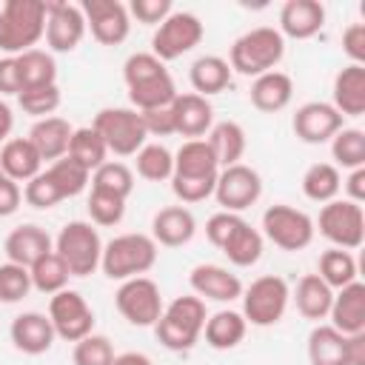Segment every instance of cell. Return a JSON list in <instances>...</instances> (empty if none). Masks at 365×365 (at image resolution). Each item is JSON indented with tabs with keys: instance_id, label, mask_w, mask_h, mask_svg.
<instances>
[{
	"instance_id": "cell-28",
	"label": "cell",
	"mask_w": 365,
	"mask_h": 365,
	"mask_svg": "<svg viewBox=\"0 0 365 365\" xmlns=\"http://www.w3.org/2000/svg\"><path fill=\"white\" fill-rule=\"evenodd\" d=\"M71 131H74V128L68 125V120H63V117H43V120H37V123L31 125L29 140H31V145L37 148V154H40L43 163H46V160L54 163V160L66 157Z\"/></svg>"
},
{
	"instance_id": "cell-53",
	"label": "cell",
	"mask_w": 365,
	"mask_h": 365,
	"mask_svg": "<svg viewBox=\"0 0 365 365\" xmlns=\"http://www.w3.org/2000/svg\"><path fill=\"white\" fill-rule=\"evenodd\" d=\"M342 51L354 66H365V23H351L342 31Z\"/></svg>"
},
{
	"instance_id": "cell-27",
	"label": "cell",
	"mask_w": 365,
	"mask_h": 365,
	"mask_svg": "<svg viewBox=\"0 0 365 365\" xmlns=\"http://www.w3.org/2000/svg\"><path fill=\"white\" fill-rule=\"evenodd\" d=\"M342 117H362L365 114V66L348 63L334 77V103Z\"/></svg>"
},
{
	"instance_id": "cell-58",
	"label": "cell",
	"mask_w": 365,
	"mask_h": 365,
	"mask_svg": "<svg viewBox=\"0 0 365 365\" xmlns=\"http://www.w3.org/2000/svg\"><path fill=\"white\" fill-rule=\"evenodd\" d=\"M348 365H365V331L348 336Z\"/></svg>"
},
{
	"instance_id": "cell-7",
	"label": "cell",
	"mask_w": 365,
	"mask_h": 365,
	"mask_svg": "<svg viewBox=\"0 0 365 365\" xmlns=\"http://www.w3.org/2000/svg\"><path fill=\"white\" fill-rule=\"evenodd\" d=\"M91 128L103 137L108 154H117V157H134L145 145V137H148L145 128H143L140 111L125 108V106L100 108L94 114Z\"/></svg>"
},
{
	"instance_id": "cell-18",
	"label": "cell",
	"mask_w": 365,
	"mask_h": 365,
	"mask_svg": "<svg viewBox=\"0 0 365 365\" xmlns=\"http://www.w3.org/2000/svg\"><path fill=\"white\" fill-rule=\"evenodd\" d=\"M188 285L200 299H214V302H234L242 297V282L237 274H231L222 265L214 262H200L188 274Z\"/></svg>"
},
{
	"instance_id": "cell-1",
	"label": "cell",
	"mask_w": 365,
	"mask_h": 365,
	"mask_svg": "<svg viewBox=\"0 0 365 365\" xmlns=\"http://www.w3.org/2000/svg\"><path fill=\"white\" fill-rule=\"evenodd\" d=\"M123 80L128 88V100L134 111L168 108L180 94L165 63H160L151 51H137L123 63Z\"/></svg>"
},
{
	"instance_id": "cell-20",
	"label": "cell",
	"mask_w": 365,
	"mask_h": 365,
	"mask_svg": "<svg viewBox=\"0 0 365 365\" xmlns=\"http://www.w3.org/2000/svg\"><path fill=\"white\" fill-rule=\"evenodd\" d=\"M9 336L14 342L17 351L29 354V356H40L46 354L51 345H54V328H51V319L48 314H40V311H26V314H17L11 319V328H9Z\"/></svg>"
},
{
	"instance_id": "cell-31",
	"label": "cell",
	"mask_w": 365,
	"mask_h": 365,
	"mask_svg": "<svg viewBox=\"0 0 365 365\" xmlns=\"http://www.w3.org/2000/svg\"><path fill=\"white\" fill-rule=\"evenodd\" d=\"M311 365H348V336L334 325H317L308 334Z\"/></svg>"
},
{
	"instance_id": "cell-14",
	"label": "cell",
	"mask_w": 365,
	"mask_h": 365,
	"mask_svg": "<svg viewBox=\"0 0 365 365\" xmlns=\"http://www.w3.org/2000/svg\"><path fill=\"white\" fill-rule=\"evenodd\" d=\"M262 194V177L257 168L237 163L228 168H220L217 174V185H214V197L222 205V211H245L248 205H254Z\"/></svg>"
},
{
	"instance_id": "cell-29",
	"label": "cell",
	"mask_w": 365,
	"mask_h": 365,
	"mask_svg": "<svg viewBox=\"0 0 365 365\" xmlns=\"http://www.w3.org/2000/svg\"><path fill=\"white\" fill-rule=\"evenodd\" d=\"M231 74L234 71H231L228 60H222L220 54H202L188 68V80L194 86V94H200V97H211V94L225 91L231 83Z\"/></svg>"
},
{
	"instance_id": "cell-39",
	"label": "cell",
	"mask_w": 365,
	"mask_h": 365,
	"mask_svg": "<svg viewBox=\"0 0 365 365\" xmlns=\"http://www.w3.org/2000/svg\"><path fill=\"white\" fill-rule=\"evenodd\" d=\"M317 277L331 288V291H339L345 285H351L356 279V259L351 251H342V248H328L319 254V271Z\"/></svg>"
},
{
	"instance_id": "cell-44",
	"label": "cell",
	"mask_w": 365,
	"mask_h": 365,
	"mask_svg": "<svg viewBox=\"0 0 365 365\" xmlns=\"http://www.w3.org/2000/svg\"><path fill=\"white\" fill-rule=\"evenodd\" d=\"M91 188H100V191H108V194H117V197L128 200V194L134 191V171L125 163L106 160L91 174Z\"/></svg>"
},
{
	"instance_id": "cell-45",
	"label": "cell",
	"mask_w": 365,
	"mask_h": 365,
	"mask_svg": "<svg viewBox=\"0 0 365 365\" xmlns=\"http://www.w3.org/2000/svg\"><path fill=\"white\" fill-rule=\"evenodd\" d=\"M60 86L54 83V86H37V88H23L20 94H17V103H20V108L26 111V114H31V117H37V120H43V117H51L54 111H57V106H60Z\"/></svg>"
},
{
	"instance_id": "cell-43",
	"label": "cell",
	"mask_w": 365,
	"mask_h": 365,
	"mask_svg": "<svg viewBox=\"0 0 365 365\" xmlns=\"http://www.w3.org/2000/svg\"><path fill=\"white\" fill-rule=\"evenodd\" d=\"M46 174L51 177V182H54L57 191L63 194V200L83 194L86 185H88V180H91V174H88L80 163H74L71 157H60V160H54V163L46 168Z\"/></svg>"
},
{
	"instance_id": "cell-8",
	"label": "cell",
	"mask_w": 365,
	"mask_h": 365,
	"mask_svg": "<svg viewBox=\"0 0 365 365\" xmlns=\"http://www.w3.org/2000/svg\"><path fill=\"white\" fill-rule=\"evenodd\" d=\"M291 299V288L282 277L277 274H265L257 277L248 288H242V317L245 322L257 325V328H268L277 325L288 308Z\"/></svg>"
},
{
	"instance_id": "cell-2",
	"label": "cell",
	"mask_w": 365,
	"mask_h": 365,
	"mask_svg": "<svg viewBox=\"0 0 365 365\" xmlns=\"http://www.w3.org/2000/svg\"><path fill=\"white\" fill-rule=\"evenodd\" d=\"M46 34V0H6L0 9V51L17 57Z\"/></svg>"
},
{
	"instance_id": "cell-19",
	"label": "cell",
	"mask_w": 365,
	"mask_h": 365,
	"mask_svg": "<svg viewBox=\"0 0 365 365\" xmlns=\"http://www.w3.org/2000/svg\"><path fill=\"white\" fill-rule=\"evenodd\" d=\"M171 117H174V134H182L188 140H202V134H208L214 125V108L208 97H200L194 91L174 97Z\"/></svg>"
},
{
	"instance_id": "cell-30",
	"label": "cell",
	"mask_w": 365,
	"mask_h": 365,
	"mask_svg": "<svg viewBox=\"0 0 365 365\" xmlns=\"http://www.w3.org/2000/svg\"><path fill=\"white\" fill-rule=\"evenodd\" d=\"M245 331H248V322H245V317L240 311H217L202 325L205 345L214 348V351H231V348H237L245 339Z\"/></svg>"
},
{
	"instance_id": "cell-16",
	"label": "cell",
	"mask_w": 365,
	"mask_h": 365,
	"mask_svg": "<svg viewBox=\"0 0 365 365\" xmlns=\"http://www.w3.org/2000/svg\"><path fill=\"white\" fill-rule=\"evenodd\" d=\"M46 46L51 51H74L86 37V17L83 9L74 3L46 0Z\"/></svg>"
},
{
	"instance_id": "cell-60",
	"label": "cell",
	"mask_w": 365,
	"mask_h": 365,
	"mask_svg": "<svg viewBox=\"0 0 365 365\" xmlns=\"http://www.w3.org/2000/svg\"><path fill=\"white\" fill-rule=\"evenodd\" d=\"M11 128H14V114H11L9 103H3V100H0V143H6V140H9Z\"/></svg>"
},
{
	"instance_id": "cell-32",
	"label": "cell",
	"mask_w": 365,
	"mask_h": 365,
	"mask_svg": "<svg viewBox=\"0 0 365 365\" xmlns=\"http://www.w3.org/2000/svg\"><path fill=\"white\" fill-rule=\"evenodd\" d=\"M205 140H208V145H211L220 168L237 165L242 160V154H245V128L240 123H234V120L214 123Z\"/></svg>"
},
{
	"instance_id": "cell-17",
	"label": "cell",
	"mask_w": 365,
	"mask_h": 365,
	"mask_svg": "<svg viewBox=\"0 0 365 365\" xmlns=\"http://www.w3.org/2000/svg\"><path fill=\"white\" fill-rule=\"evenodd\" d=\"M291 128L294 134L308 143V145H322V143H331V137L345 128V117L331 106V103H322V100H311L305 106L297 108L294 120H291Z\"/></svg>"
},
{
	"instance_id": "cell-22",
	"label": "cell",
	"mask_w": 365,
	"mask_h": 365,
	"mask_svg": "<svg viewBox=\"0 0 365 365\" xmlns=\"http://www.w3.org/2000/svg\"><path fill=\"white\" fill-rule=\"evenodd\" d=\"M3 251H6L9 262L23 265V268H31L40 257H46L48 251H54V240L48 237L46 228H40V225H34V222H26V225H17V228L6 237Z\"/></svg>"
},
{
	"instance_id": "cell-21",
	"label": "cell",
	"mask_w": 365,
	"mask_h": 365,
	"mask_svg": "<svg viewBox=\"0 0 365 365\" xmlns=\"http://www.w3.org/2000/svg\"><path fill=\"white\" fill-rule=\"evenodd\" d=\"M325 26V6L319 0H288L279 9V34L291 40H308Z\"/></svg>"
},
{
	"instance_id": "cell-25",
	"label": "cell",
	"mask_w": 365,
	"mask_h": 365,
	"mask_svg": "<svg viewBox=\"0 0 365 365\" xmlns=\"http://www.w3.org/2000/svg\"><path fill=\"white\" fill-rule=\"evenodd\" d=\"M248 97H251V106L257 111L277 114V111H282L291 103V97H294V80L285 71H277V68L274 71H265V74L254 77Z\"/></svg>"
},
{
	"instance_id": "cell-15",
	"label": "cell",
	"mask_w": 365,
	"mask_h": 365,
	"mask_svg": "<svg viewBox=\"0 0 365 365\" xmlns=\"http://www.w3.org/2000/svg\"><path fill=\"white\" fill-rule=\"evenodd\" d=\"M86 29H91V37L100 46H120L131 31L128 9L120 0H83L80 3Z\"/></svg>"
},
{
	"instance_id": "cell-36",
	"label": "cell",
	"mask_w": 365,
	"mask_h": 365,
	"mask_svg": "<svg viewBox=\"0 0 365 365\" xmlns=\"http://www.w3.org/2000/svg\"><path fill=\"white\" fill-rule=\"evenodd\" d=\"M66 157H71L74 163H80L88 174H94L106 157H108V148L103 143V137L91 128V125H83V128H74L71 131V140H68V151Z\"/></svg>"
},
{
	"instance_id": "cell-38",
	"label": "cell",
	"mask_w": 365,
	"mask_h": 365,
	"mask_svg": "<svg viewBox=\"0 0 365 365\" xmlns=\"http://www.w3.org/2000/svg\"><path fill=\"white\" fill-rule=\"evenodd\" d=\"M342 188V174L334 163H314L305 174H302V194L311 200V202H331L336 200Z\"/></svg>"
},
{
	"instance_id": "cell-46",
	"label": "cell",
	"mask_w": 365,
	"mask_h": 365,
	"mask_svg": "<svg viewBox=\"0 0 365 365\" xmlns=\"http://www.w3.org/2000/svg\"><path fill=\"white\" fill-rule=\"evenodd\" d=\"M86 208H88L91 225H117V222L123 220V214H125V200L117 197V194L91 188Z\"/></svg>"
},
{
	"instance_id": "cell-57",
	"label": "cell",
	"mask_w": 365,
	"mask_h": 365,
	"mask_svg": "<svg viewBox=\"0 0 365 365\" xmlns=\"http://www.w3.org/2000/svg\"><path fill=\"white\" fill-rule=\"evenodd\" d=\"M342 188H345V194H348L345 200L362 205V200H365V165H362V168H354V171L345 177Z\"/></svg>"
},
{
	"instance_id": "cell-48",
	"label": "cell",
	"mask_w": 365,
	"mask_h": 365,
	"mask_svg": "<svg viewBox=\"0 0 365 365\" xmlns=\"http://www.w3.org/2000/svg\"><path fill=\"white\" fill-rule=\"evenodd\" d=\"M31 291V274L23 265L3 262L0 265V302H20Z\"/></svg>"
},
{
	"instance_id": "cell-50",
	"label": "cell",
	"mask_w": 365,
	"mask_h": 365,
	"mask_svg": "<svg viewBox=\"0 0 365 365\" xmlns=\"http://www.w3.org/2000/svg\"><path fill=\"white\" fill-rule=\"evenodd\" d=\"M217 177H180L171 174V191L180 202H202L214 194Z\"/></svg>"
},
{
	"instance_id": "cell-10",
	"label": "cell",
	"mask_w": 365,
	"mask_h": 365,
	"mask_svg": "<svg viewBox=\"0 0 365 365\" xmlns=\"http://www.w3.org/2000/svg\"><path fill=\"white\" fill-rule=\"evenodd\" d=\"M205 29L197 14L191 11H171L151 37V54L160 63H171L182 54H188L194 46H200Z\"/></svg>"
},
{
	"instance_id": "cell-35",
	"label": "cell",
	"mask_w": 365,
	"mask_h": 365,
	"mask_svg": "<svg viewBox=\"0 0 365 365\" xmlns=\"http://www.w3.org/2000/svg\"><path fill=\"white\" fill-rule=\"evenodd\" d=\"M262 234L251 225V222H240L234 231H231V237L222 242V254L228 257V262L231 265H237V268H248V265H254V262H259V257H262Z\"/></svg>"
},
{
	"instance_id": "cell-47",
	"label": "cell",
	"mask_w": 365,
	"mask_h": 365,
	"mask_svg": "<svg viewBox=\"0 0 365 365\" xmlns=\"http://www.w3.org/2000/svg\"><path fill=\"white\" fill-rule=\"evenodd\" d=\"M111 359H114V348H111V339L103 334H88L80 342H74V351H71L74 365H111Z\"/></svg>"
},
{
	"instance_id": "cell-11",
	"label": "cell",
	"mask_w": 365,
	"mask_h": 365,
	"mask_svg": "<svg viewBox=\"0 0 365 365\" xmlns=\"http://www.w3.org/2000/svg\"><path fill=\"white\" fill-rule=\"evenodd\" d=\"M317 225H319V234L328 242H334V248H342V251H354L365 240V211L351 200L325 202Z\"/></svg>"
},
{
	"instance_id": "cell-54",
	"label": "cell",
	"mask_w": 365,
	"mask_h": 365,
	"mask_svg": "<svg viewBox=\"0 0 365 365\" xmlns=\"http://www.w3.org/2000/svg\"><path fill=\"white\" fill-rule=\"evenodd\" d=\"M140 120H143L145 134H154V137H168V134H174V117H171V106H168V108H151V111H140Z\"/></svg>"
},
{
	"instance_id": "cell-6",
	"label": "cell",
	"mask_w": 365,
	"mask_h": 365,
	"mask_svg": "<svg viewBox=\"0 0 365 365\" xmlns=\"http://www.w3.org/2000/svg\"><path fill=\"white\" fill-rule=\"evenodd\" d=\"M54 251L57 257L66 262L71 277H88L100 268V257H103V240L97 234V228L86 220H71L60 228L57 240H54Z\"/></svg>"
},
{
	"instance_id": "cell-24",
	"label": "cell",
	"mask_w": 365,
	"mask_h": 365,
	"mask_svg": "<svg viewBox=\"0 0 365 365\" xmlns=\"http://www.w3.org/2000/svg\"><path fill=\"white\" fill-rule=\"evenodd\" d=\"M328 317L339 334H345V336L362 334L365 331V285L359 279H354L351 285L339 288L334 294Z\"/></svg>"
},
{
	"instance_id": "cell-13",
	"label": "cell",
	"mask_w": 365,
	"mask_h": 365,
	"mask_svg": "<svg viewBox=\"0 0 365 365\" xmlns=\"http://www.w3.org/2000/svg\"><path fill=\"white\" fill-rule=\"evenodd\" d=\"M48 319H51L54 334L66 342H80L83 336L94 334V311L86 302V297L80 291H71V288L51 294Z\"/></svg>"
},
{
	"instance_id": "cell-3",
	"label": "cell",
	"mask_w": 365,
	"mask_h": 365,
	"mask_svg": "<svg viewBox=\"0 0 365 365\" xmlns=\"http://www.w3.org/2000/svg\"><path fill=\"white\" fill-rule=\"evenodd\" d=\"M285 54V37L274 26H257L231 43L228 66L242 77H259L274 71Z\"/></svg>"
},
{
	"instance_id": "cell-26",
	"label": "cell",
	"mask_w": 365,
	"mask_h": 365,
	"mask_svg": "<svg viewBox=\"0 0 365 365\" xmlns=\"http://www.w3.org/2000/svg\"><path fill=\"white\" fill-rule=\"evenodd\" d=\"M0 171L14 182H29L43 171V160L29 137H11L0 148Z\"/></svg>"
},
{
	"instance_id": "cell-40",
	"label": "cell",
	"mask_w": 365,
	"mask_h": 365,
	"mask_svg": "<svg viewBox=\"0 0 365 365\" xmlns=\"http://www.w3.org/2000/svg\"><path fill=\"white\" fill-rule=\"evenodd\" d=\"M331 157L336 165L354 171L365 165V131L362 128H339L331 137Z\"/></svg>"
},
{
	"instance_id": "cell-33",
	"label": "cell",
	"mask_w": 365,
	"mask_h": 365,
	"mask_svg": "<svg viewBox=\"0 0 365 365\" xmlns=\"http://www.w3.org/2000/svg\"><path fill=\"white\" fill-rule=\"evenodd\" d=\"M174 174L180 177H217L220 165L208 140H185L174 154Z\"/></svg>"
},
{
	"instance_id": "cell-61",
	"label": "cell",
	"mask_w": 365,
	"mask_h": 365,
	"mask_svg": "<svg viewBox=\"0 0 365 365\" xmlns=\"http://www.w3.org/2000/svg\"><path fill=\"white\" fill-rule=\"evenodd\" d=\"M0 180H3V171H0Z\"/></svg>"
},
{
	"instance_id": "cell-55",
	"label": "cell",
	"mask_w": 365,
	"mask_h": 365,
	"mask_svg": "<svg viewBox=\"0 0 365 365\" xmlns=\"http://www.w3.org/2000/svg\"><path fill=\"white\" fill-rule=\"evenodd\" d=\"M23 83H20V71H17V60L14 57H3L0 60V94H20Z\"/></svg>"
},
{
	"instance_id": "cell-9",
	"label": "cell",
	"mask_w": 365,
	"mask_h": 365,
	"mask_svg": "<svg viewBox=\"0 0 365 365\" xmlns=\"http://www.w3.org/2000/svg\"><path fill=\"white\" fill-rule=\"evenodd\" d=\"M314 220L294 205H268L262 214V237L282 251H302L314 240Z\"/></svg>"
},
{
	"instance_id": "cell-12",
	"label": "cell",
	"mask_w": 365,
	"mask_h": 365,
	"mask_svg": "<svg viewBox=\"0 0 365 365\" xmlns=\"http://www.w3.org/2000/svg\"><path fill=\"white\" fill-rule=\"evenodd\" d=\"M114 305L120 311V317L137 328H154V322L163 314V297L154 279L148 277H131L125 282H120L117 294H114Z\"/></svg>"
},
{
	"instance_id": "cell-34",
	"label": "cell",
	"mask_w": 365,
	"mask_h": 365,
	"mask_svg": "<svg viewBox=\"0 0 365 365\" xmlns=\"http://www.w3.org/2000/svg\"><path fill=\"white\" fill-rule=\"evenodd\" d=\"M291 297L297 302V311L305 319H325L328 311H331V302H334V291L317 274L299 277V282H297V288H294Z\"/></svg>"
},
{
	"instance_id": "cell-5",
	"label": "cell",
	"mask_w": 365,
	"mask_h": 365,
	"mask_svg": "<svg viewBox=\"0 0 365 365\" xmlns=\"http://www.w3.org/2000/svg\"><path fill=\"white\" fill-rule=\"evenodd\" d=\"M157 262V242L148 234H120L103 245L100 268L108 279H131L151 271Z\"/></svg>"
},
{
	"instance_id": "cell-49",
	"label": "cell",
	"mask_w": 365,
	"mask_h": 365,
	"mask_svg": "<svg viewBox=\"0 0 365 365\" xmlns=\"http://www.w3.org/2000/svg\"><path fill=\"white\" fill-rule=\"evenodd\" d=\"M23 200H26L31 208L46 211V208H54L57 202H63V194L57 191V185L51 182V177H48L46 171H40L37 177H31V180L26 182V188H23Z\"/></svg>"
},
{
	"instance_id": "cell-4",
	"label": "cell",
	"mask_w": 365,
	"mask_h": 365,
	"mask_svg": "<svg viewBox=\"0 0 365 365\" xmlns=\"http://www.w3.org/2000/svg\"><path fill=\"white\" fill-rule=\"evenodd\" d=\"M205 319H208L205 299H200L197 294L177 297L163 308L160 319L154 322V334H157L160 345L168 351H191L197 345V339L202 336Z\"/></svg>"
},
{
	"instance_id": "cell-37",
	"label": "cell",
	"mask_w": 365,
	"mask_h": 365,
	"mask_svg": "<svg viewBox=\"0 0 365 365\" xmlns=\"http://www.w3.org/2000/svg\"><path fill=\"white\" fill-rule=\"evenodd\" d=\"M14 60H17V71H20V83H23V88L54 86V83H57V63H54L51 51L29 48V51L17 54Z\"/></svg>"
},
{
	"instance_id": "cell-41",
	"label": "cell",
	"mask_w": 365,
	"mask_h": 365,
	"mask_svg": "<svg viewBox=\"0 0 365 365\" xmlns=\"http://www.w3.org/2000/svg\"><path fill=\"white\" fill-rule=\"evenodd\" d=\"M137 174L148 182H163L171 180L174 174V154L163 143H145L137 154Z\"/></svg>"
},
{
	"instance_id": "cell-51",
	"label": "cell",
	"mask_w": 365,
	"mask_h": 365,
	"mask_svg": "<svg viewBox=\"0 0 365 365\" xmlns=\"http://www.w3.org/2000/svg\"><path fill=\"white\" fill-rule=\"evenodd\" d=\"M128 17H134L137 23H145V26H160L171 11V0H131L128 6Z\"/></svg>"
},
{
	"instance_id": "cell-56",
	"label": "cell",
	"mask_w": 365,
	"mask_h": 365,
	"mask_svg": "<svg viewBox=\"0 0 365 365\" xmlns=\"http://www.w3.org/2000/svg\"><path fill=\"white\" fill-rule=\"evenodd\" d=\"M20 200H23L20 182L3 177V180H0V217H11V214L20 208Z\"/></svg>"
},
{
	"instance_id": "cell-42",
	"label": "cell",
	"mask_w": 365,
	"mask_h": 365,
	"mask_svg": "<svg viewBox=\"0 0 365 365\" xmlns=\"http://www.w3.org/2000/svg\"><path fill=\"white\" fill-rule=\"evenodd\" d=\"M29 274H31V288H37L40 294H57V291H63L66 285H68V268H66V262L57 257V251H48L46 257H40L31 268H29Z\"/></svg>"
},
{
	"instance_id": "cell-23",
	"label": "cell",
	"mask_w": 365,
	"mask_h": 365,
	"mask_svg": "<svg viewBox=\"0 0 365 365\" xmlns=\"http://www.w3.org/2000/svg\"><path fill=\"white\" fill-rule=\"evenodd\" d=\"M197 234V220L185 205H165L151 220V240L165 248H180Z\"/></svg>"
},
{
	"instance_id": "cell-59",
	"label": "cell",
	"mask_w": 365,
	"mask_h": 365,
	"mask_svg": "<svg viewBox=\"0 0 365 365\" xmlns=\"http://www.w3.org/2000/svg\"><path fill=\"white\" fill-rule=\"evenodd\" d=\"M111 365H154V362L140 351H125V354H114Z\"/></svg>"
},
{
	"instance_id": "cell-52",
	"label": "cell",
	"mask_w": 365,
	"mask_h": 365,
	"mask_svg": "<svg viewBox=\"0 0 365 365\" xmlns=\"http://www.w3.org/2000/svg\"><path fill=\"white\" fill-rule=\"evenodd\" d=\"M240 222H242V217L234 214V211H217V214H211L208 222H205V237H208V242H211L214 248H222V242L231 237V231H234Z\"/></svg>"
}]
</instances>
